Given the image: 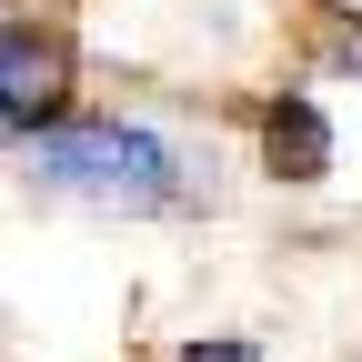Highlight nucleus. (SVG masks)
<instances>
[{
    "mask_svg": "<svg viewBox=\"0 0 362 362\" xmlns=\"http://www.w3.org/2000/svg\"><path fill=\"white\" fill-rule=\"evenodd\" d=\"M352 61H362V51H352Z\"/></svg>",
    "mask_w": 362,
    "mask_h": 362,
    "instance_id": "obj_5",
    "label": "nucleus"
},
{
    "mask_svg": "<svg viewBox=\"0 0 362 362\" xmlns=\"http://www.w3.org/2000/svg\"><path fill=\"white\" fill-rule=\"evenodd\" d=\"M30 181L61 192V202H101V211L192 202V161L141 121H40L30 131Z\"/></svg>",
    "mask_w": 362,
    "mask_h": 362,
    "instance_id": "obj_1",
    "label": "nucleus"
},
{
    "mask_svg": "<svg viewBox=\"0 0 362 362\" xmlns=\"http://www.w3.org/2000/svg\"><path fill=\"white\" fill-rule=\"evenodd\" d=\"M262 151H272V171H282V181H322V171H332V131H322V111H312V101H282V111L262 121Z\"/></svg>",
    "mask_w": 362,
    "mask_h": 362,
    "instance_id": "obj_3",
    "label": "nucleus"
},
{
    "mask_svg": "<svg viewBox=\"0 0 362 362\" xmlns=\"http://www.w3.org/2000/svg\"><path fill=\"white\" fill-rule=\"evenodd\" d=\"M51 111H61V51L40 30L0 21V141H11V131H40Z\"/></svg>",
    "mask_w": 362,
    "mask_h": 362,
    "instance_id": "obj_2",
    "label": "nucleus"
},
{
    "mask_svg": "<svg viewBox=\"0 0 362 362\" xmlns=\"http://www.w3.org/2000/svg\"><path fill=\"white\" fill-rule=\"evenodd\" d=\"M171 362H262L252 342H192V352H171Z\"/></svg>",
    "mask_w": 362,
    "mask_h": 362,
    "instance_id": "obj_4",
    "label": "nucleus"
}]
</instances>
